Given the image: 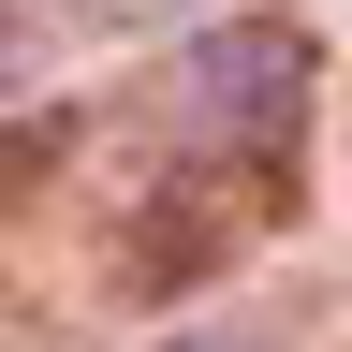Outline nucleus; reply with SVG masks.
Returning <instances> with one entry per match:
<instances>
[{"label":"nucleus","mask_w":352,"mask_h":352,"mask_svg":"<svg viewBox=\"0 0 352 352\" xmlns=\"http://www.w3.org/2000/svg\"><path fill=\"white\" fill-rule=\"evenodd\" d=\"M294 132H308V30H176V147H206V162H294Z\"/></svg>","instance_id":"nucleus-1"},{"label":"nucleus","mask_w":352,"mask_h":352,"mask_svg":"<svg viewBox=\"0 0 352 352\" xmlns=\"http://www.w3.org/2000/svg\"><path fill=\"white\" fill-rule=\"evenodd\" d=\"M88 30H206V15H235V0H74Z\"/></svg>","instance_id":"nucleus-2"},{"label":"nucleus","mask_w":352,"mask_h":352,"mask_svg":"<svg viewBox=\"0 0 352 352\" xmlns=\"http://www.w3.org/2000/svg\"><path fill=\"white\" fill-rule=\"evenodd\" d=\"M162 352H279V338H264V323H176Z\"/></svg>","instance_id":"nucleus-3"}]
</instances>
